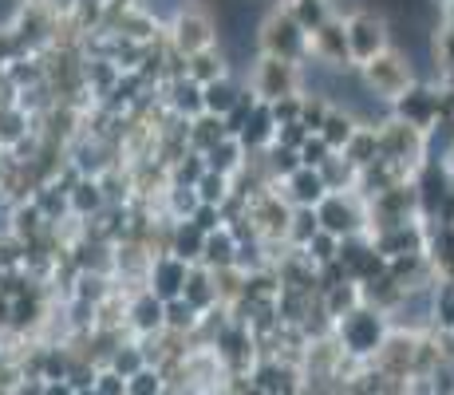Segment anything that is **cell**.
I'll use <instances>...</instances> for the list:
<instances>
[{"label": "cell", "instance_id": "cell-1", "mask_svg": "<svg viewBox=\"0 0 454 395\" xmlns=\"http://www.w3.org/2000/svg\"><path fill=\"white\" fill-rule=\"evenodd\" d=\"M360 72V79L368 83V91L375 95V99H383V103H391L395 107L399 99H403L407 91L419 83V72H415V59L407 56V51H399V48H391V51H383L380 59H372V64H364V67H356Z\"/></svg>", "mask_w": 454, "mask_h": 395}, {"label": "cell", "instance_id": "cell-2", "mask_svg": "<svg viewBox=\"0 0 454 395\" xmlns=\"http://www.w3.org/2000/svg\"><path fill=\"white\" fill-rule=\"evenodd\" d=\"M336 336L348 356L368 359V356H380L383 344L391 340V320H387V312L372 309V304H360V309L348 312L344 320L336 324Z\"/></svg>", "mask_w": 454, "mask_h": 395}, {"label": "cell", "instance_id": "cell-3", "mask_svg": "<svg viewBox=\"0 0 454 395\" xmlns=\"http://www.w3.org/2000/svg\"><path fill=\"white\" fill-rule=\"evenodd\" d=\"M257 48H261V56L289 59V64H301V67H304V59H312V36L293 20L289 8L261 20V28H257Z\"/></svg>", "mask_w": 454, "mask_h": 395}, {"label": "cell", "instance_id": "cell-4", "mask_svg": "<svg viewBox=\"0 0 454 395\" xmlns=\"http://www.w3.org/2000/svg\"><path fill=\"white\" fill-rule=\"evenodd\" d=\"M320 214V230L348 241V237H372V206L364 201L356 190H344V194H328L317 206Z\"/></svg>", "mask_w": 454, "mask_h": 395}, {"label": "cell", "instance_id": "cell-5", "mask_svg": "<svg viewBox=\"0 0 454 395\" xmlns=\"http://www.w3.org/2000/svg\"><path fill=\"white\" fill-rule=\"evenodd\" d=\"M253 91H257L261 103H281L289 95H304V72L301 64H289V59H273V56H261L253 64Z\"/></svg>", "mask_w": 454, "mask_h": 395}, {"label": "cell", "instance_id": "cell-6", "mask_svg": "<svg viewBox=\"0 0 454 395\" xmlns=\"http://www.w3.org/2000/svg\"><path fill=\"white\" fill-rule=\"evenodd\" d=\"M348 24V48H352V64L364 67L372 59H380L383 51H391V20L383 12H360Z\"/></svg>", "mask_w": 454, "mask_h": 395}, {"label": "cell", "instance_id": "cell-7", "mask_svg": "<svg viewBox=\"0 0 454 395\" xmlns=\"http://www.w3.org/2000/svg\"><path fill=\"white\" fill-rule=\"evenodd\" d=\"M214 40H217L214 16L198 12V8H186V16L170 28V43H174V51H178L182 59H194V56L214 51Z\"/></svg>", "mask_w": 454, "mask_h": 395}, {"label": "cell", "instance_id": "cell-8", "mask_svg": "<svg viewBox=\"0 0 454 395\" xmlns=\"http://www.w3.org/2000/svg\"><path fill=\"white\" fill-rule=\"evenodd\" d=\"M312 59L325 67H336V72H348L352 67V48H348V24L344 20H332L325 28L312 32Z\"/></svg>", "mask_w": 454, "mask_h": 395}, {"label": "cell", "instance_id": "cell-9", "mask_svg": "<svg viewBox=\"0 0 454 395\" xmlns=\"http://www.w3.org/2000/svg\"><path fill=\"white\" fill-rule=\"evenodd\" d=\"M190 269H194V265H186V261H178V257H174V253H159V257H154V265H151V277H146V288H151V293L159 296L162 304L178 301V296L186 293Z\"/></svg>", "mask_w": 454, "mask_h": 395}, {"label": "cell", "instance_id": "cell-10", "mask_svg": "<svg viewBox=\"0 0 454 395\" xmlns=\"http://www.w3.org/2000/svg\"><path fill=\"white\" fill-rule=\"evenodd\" d=\"M127 324L138 336H159V332H166V304L151 288H138L127 301Z\"/></svg>", "mask_w": 454, "mask_h": 395}, {"label": "cell", "instance_id": "cell-11", "mask_svg": "<svg viewBox=\"0 0 454 395\" xmlns=\"http://www.w3.org/2000/svg\"><path fill=\"white\" fill-rule=\"evenodd\" d=\"M277 190L289 198L293 209H317L320 201L328 198V186H325V178H320V170H309V166H304L301 174H293L289 182H277Z\"/></svg>", "mask_w": 454, "mask_h": 395}, {"label": "cell", "instance_id": "cell-12", "mask_svg": "<svg viewBox=\"0 0 454 395\" xmlns=\"http://www.w3.org/2000/svg\"><path fill=\"white\" fill-rule=\"evenodd\" d=\"M206 241L209 233H202L194 222H174V237H170V253L186 265H202L206 257Z\"/></svg>", "mask_w": 454, "mask_h": 395}, {"label": "cell", "instance_id": "cell-13", "mask_svg": "<svg viewBox=\"0 0 454 395\" xmlns=\"http://www.w3.org/2000/svg\"><path fill=\"white\" fill-rule=\"evenodd\" d=\"M186 296L190 304H194L198 312H214L217 304H222V296H217V280H214V273H209V269H202V265H194L190 269V280H186Z\"/></svg>", "mask_w": 454, "mask_h": 395}, {"label": "cell", "instance_id": "cell-14", "mask_svg": "<svg viewBox=\"0 0 454 395\" xmlns=\"http://www.w3.org/2000/svg\"><path fill=\"white\" fill-rule=\"evenodd\" d=\"M241 91H246V87H241L238 79H230V75H222V79H214V83H206V115L225 119V115H230V111L241 103Z\"/></svg>", "mask_w": 454, "mask_h": 395}, {"label": "cell", "instance_id": "cell-15", "mask_svg": "<svg viewBox=\"0 0 454 395\" xmlns=\"http://www.w3.org/2000/svg\"><path fill=\"white\" fill-rule=\"evenodd\" d=\"M238 237H233L230 230H217L209 233L206 241V257H202V269H209V273H222V269H233V261H238Z\"/></svg>", "mask_w": 454, "mask_h": 395}, {"label": "cell", "instance_id": "cell-16", "mask_svg": "<svg viewBox=\"0 0 454 395\" xmlns=\"http://www.w3.org/2000/svg\"><path fill=\"white\" fill-rule=\"evenodd\" d=\"M356 130H360V122H356V115H348V111L332 107V115L325 122V130H320V138L332 146L336 154H344V146L356 138Z\"/></svg>", "mask_w": 454, "mask_h": 395}, {"label": "cell", "instance_id": "cell-17", "mask_svg": "<svg viewBox=\"0 0 454 395\" xmlns=\"http://www.w3.org/2000/svg\"><path fill=\"white\" fill-rule=\"evenodd\" d=\"M198 324H202V312H198L194 304L186 301V296H178V301L166 304V332H178V336H186V332H194Z\"/></svg>", "mask_w": 454, "mask_h": 395}, {"label": "cell", "instance_id": "cell-18", "mask_svg": "<svg viewBox=\"0 0 454 395\" xmlns=\"http://www.w3.org/2000/svg\"><path fill=\"white\" fill-rule=\"evenodd\" d=\"M186 75L194 79V83H214V79H222V75H230L225 72V56L222 51H206V56H194V59H186Z\"/></svg>", "mask_w": 454, "mask_h": 395}, {"label": "cell", "instance_id": "cell-19", "mask_svg": "<svg viewBox=\"0 0 454 395\" xmlns=\"http://www.w3.org/2000/svg\"><path fill=\"white\" fill-rule=\"evenodd\" d=\"M317 233H320V214L317 209H293V225H289V245L293 249H304Z\"/></svg>", "mask_w": 454, "mask_h": 395}, {"label": "cell", "instance_id": "cell-20", "mask_svg": "<svg viewBox=\"0 0 454 395\" xmlns=\"http://www.w3.org/2000/svg\"><path fill=\"white\" fill-rule=\"evenodd\" d=\"M434 332H454V280L434 285Z\"/></svg>", "mask_w": 454, "mask_h": 395}, {"label": "cell", "instance_id": "cell-21", "mask_svg": "<svg viewBox=\"0 0 454 395\" xmlns=\"http://www.w3.org/2000/svg\"><path fill=\"white\" fill-rule=\"evenodd\" d=\"M198 198H202V206H225V201L233 198V178L209 170L206 178L198 182Z\"/></svg>", "mask_w": 454, "mask_h": 395}, {"label": "cell", "instance_id": "cell-22", "mask_svg": "<svg viewBox=\"0 0 454 395\" xmlns=\"http://www.w3.org/2000/svg\"><path fill=\"white\" fill-rule=\"evenodd\" d=\"M304 253L312 257V265H317V269H325V265H332V261H340V237H332V233L320 230L309 245H304Z\"/></svg>", "mask_w": 454, "mask_h": 395}, {"label": "cell", "instance_id": "cell-23", "mask_svg": "<svg viewBox=\"0 0 454 395\" xmlns=\"http://www.w3.org/2000/svg\"><path fill=\"white\" fill-rule=\"evenodd\" d=\"M332 154H336V151H332V146H328V143H325V138H320V135H312L309 143L301 146V162L309 166V170H325V162H328Z\"/></svg>", "mask_w": 454, "mask_h": 395}, {"label": "cell", "instance_id": "cell-24", "mask_svg": "<svg viewBox=\"0 0 454 395\" xmlns=\"http://www.w3.org/2000/svg\"><path fill=\"white\" fill-rule=\"evenodd\" d=\"M127 395H162V375H159V367H143L135 380H127Z\"/></svg>", "mask_w": 454, "mask_h": 395}, {"label": "cell", "instance_id": "cell-25", "mask_svg": "<svg viewBox=\"0 0 454 395\" xmlns=\"http://www.w3.org/2000/svg\"><path fill=\"white\" fill-rule=\"evenodd\" d=\"M309 130H304V122H289V127H281V130H277V143H281V146H289V151H301V146L304 143H309Z\"/></svg>", "mask_w": 454, "mask_h": 395}, {"label": "cell", "instance_id": "cell-26", "mask_svg": "<svg viewBox=\"0 0 454 395\" xmlns=\"http://www.w3.org/2000/svg\"><path fill=\"white\" fill-rule=\"evenodd\" d=\"M43 395H75V388L67 380H59V383H43Z\"/></svg>", "mask_w": 454, "mask_h": 395}, {"label": "cell", "instance_id": "cell-27", "mask_svg": "<svg viewBox=\"0 0 454 395\" xmlns=\"http://www.w3.org/2000/svg\"><path fill=\"white\" fill-rule=\"evenodd\" d=\"M75 395H99V391H95V388H87V391H75Z\"/></svg>", "mask_w": 454, "mask_h": 395}, {"label": "cell", "instance_id": "cell-28", "mask_svg": "<svg viewBox=\"0 0 454 395\" xmlns=\"http://www.w3.org/2000/svg\"><path fill=\"white\" fill-rule=\"evenodd\" d=\"M450 170H454V166H450Z\"/></svg>", "mask_w": 454, "mask_h": 395}, {"label": "cell", "instance_id": "cell-29", "mask_svg": "<svg viewBox=\"0 0 454 395\" xmlns=\"http://www.w3.org/2000/svg\"><path fill=\"white\" fill-rule=\"evenodd\" d=\"M431 395H434V391H431Z\"/></svg>", "mask_w": 454, "mask_h": 395}]
</instances>
